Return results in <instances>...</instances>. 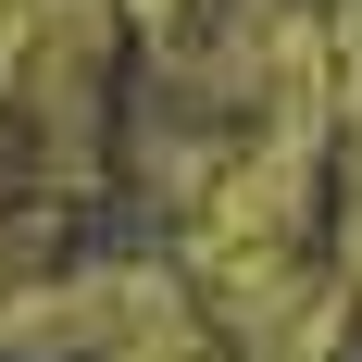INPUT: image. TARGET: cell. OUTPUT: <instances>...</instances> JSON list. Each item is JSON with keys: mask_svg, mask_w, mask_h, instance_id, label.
Returning a JSON list of instances; mask_svg holds the SVG:
<instances>
[{"mask_svg": "<svg viewBox=\"0 0 362 362\" xmlns=\"http://www.w3.org/2000/svg\"><path fill=\"white\" fill-rule=\"evenodd\" d=\"M100 63H112V0H0V112L50 138L63 175L100 112Z\"/></svg>", "mask_w": 362, "mask_h": 362, "instance_id": "cell-1", "label": "cell"}, {"mask_svg": "<svg viewBox=\"0 0 362 362\" xmlns=\"http://www.w3.org/2000/svg\"><path fill=\"white\" fill-rule=\"evenodd\" d=\"M112 13H150V25H163V13H175V0H112Z\"/></svg>", "mask_w": 362, "mask_h": 362, "instance_id": "cell-2", "label": "cell"}]
</instances>
